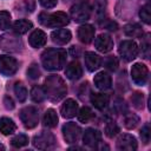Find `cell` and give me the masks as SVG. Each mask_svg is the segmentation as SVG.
<instances>
[{
  "label": "cell",
  "mask_w": 151,
  "mask_h": 151,
  "mask_svg": "<svg viewBox=\"0 0 151 151\" xmlns=\"http://www.w3.org/2000/svg\"><path fill=\"white\" fill-rule=\"evenodd\" d=\"M44 91L46 97L51 101H59L61 100L66 93H67V87L65 81L57 74H51L45 79L44 84Z\"/></svg>",
  "instance_id": "obj_1"
},
{
  "label": "cell",
  "mask_w": 151,
  "mask_h": 151,
  "mask_svg": "<svg viewBox=\"0 0 151 151\" xmlns=\"http://www.w3.org/2000/svg\"><path fill=\"white\" fill-rule=\"evenodd\" d=\"M67 53L61 48H48L41 54L42 66L48 71H59L66 63Z\"/></svg>",
  "instance_id": "obj_2"
},
{
  "label": "cell",
  "mask_w": 151,
  "mask_h": 151,
  "mask_svg": "<svg viewBox=\"0 0 151 151\" xmlns=\"http://www.w3.org/2000/svg\"><path fill=\"white\" fill-rule=\"evenodd\" d=\"M39 21L46 27L59 28L66 26L70 22V18L65 12H54L51 14L41 13L39 15Z\"/></svg>",
  "instance_id": "obj_3"
},
{
  "label": "cell",
  "mask_w": 151,
  "mask_h": 151,
  "mask_svg": "<svg viewBox=\"0 0 151 151\" xmlns=\"http://www.w3.org/2000/svg\"><path fill=\"white\" fill-rule=\"evenodd\" d=\"M24 47L21 39L15 34H2L0 37V48L6 52H20Z\"/></svg>",
  "instance_id": "obj_4"
},
{
  "label": "cell",
  "mask_w": 151,
  "mask_h": 151,
  "mask_svg": "<svg viewBox=\"0 0 151 151\" xmlns=\"http://www.w3.org/2000/svg\"><path fill=\"white\" fill-rule=\"evenodd\" d=\"M71 17L76 22H85L91 17V7L87 2H77L71 7Z\"/></svg>",
  "instance_id": "obj_5"
},
{
  "label": "cell",
  "mask_w": 151,
  "mask_h": 151,
  "mask_svg": "<svg viewBox=\"0 0 151 151\" xmlns=\"http://www.w3.org/2000/svg\"><path fill=\"white\" fill-rule=\"evenodd\" d=\"M20 119L25 127L33 129L39 123V111L34 106H26L20 111Z\"/></svg>",
  "instance_id": "obj_6"
},
{
  "label": "cell",
  "mask_w": 151,
  "mask_h": 151,
  "mask_svg": "<svg viewBox=\"0 0 151 151\" xmlns=\"http://www.w3.org/2000/svg\"><path fill=\"white\" fill-rule=\"evenodd\" d=\"M33 145L34 147L39 150H50L53 149L55 145V138L54 136L48 131H41L40 133L35 134L33 138Z\"/></svg>",
  "instance_id": "obj_7"
},
{
  "label": "cell",
  "mask_w": 151,
  "mask_h": 151,
  "mask_svg": "<svg viewBox=\"0 0 151 151\" xmlns=\"http://www.w3.org/2000/svg\"><path fill=\"white\" fill-rule=\"evenodd\" d=\"M118 52L126 61H132L138 54V46L133 40H123L119 44Z\"/></svg>",
  "instance_id": "obj_8"
},
{
  "label": "cell",
  "mask_w": 151,
  "mask_h": 151,
  "mask_svg": "<svg viewBox=\"0 0 151 151\" xmlns=\"http://www.w3.org/2000/svg\"><path fill=\"white\" fill-rule=\"evenodd\" d=\"M131 78L136 85H138V86L145 85V83L147 81V78H149L147 67L142 63L134 64L131 68Z\"/></svg>",
  "instance_id": "obj_9"
},
{
  "label": "cell",
  "mask_w": 151,
  "mask_h": 151,
  "mask_svg": "<svg viewBox=\"0 0 151 151\" xmlns=\"http://www.w3.org/2000/svg\"><path fill=\"white\" fill-rule=\"evenodd\" d=\"M80 134H81V129L76 123L70 122L63 126V136L66 143H70V144L77 143L78 139L80 138Z\"/></svg>",
  "instance_id": "obj_10"
},
{
  "label": "cell",
  "mask_w": 151,
  "mask_h": 151,
  "mask_svg": "<svg viewBox=\"0 0 151 151\" xmlns=\"http://www.w3.org/2000/svg\"><path fill=\"white\" fill-rule=\"evenodd\" d=\"M18 70V61L9 55H0V73L7 77L13 76Z\"/></svg>",
  "instance_id": "obj_11"
},
{
  "label": "cell",
  "mask_w": 151,
  "mask_h": 151,
  "mask_svg": "<svg viewBox=\"0 0 151 151\" xmlns=\"http://www.w3.org/2000/svg\"><path fill=\"white\" fill-rule=\"evenodd\" d=\"M137 140L131 134H122L117 139V149L122 151H134L137 149Z\"/></svg>",
  "instance_id": "obj_12"
},
{
  "label": "cell",
  "mask_w": 151,
  "mask_h": 151,
  "mask_svg": "<svg viewBox=\"0 0 151 151\" xmlns=\"http://www.w3.org/2000/svg\"><path fill=\"white\" fill-rule=\"evenodd\" d=\"M94 46H96V48H97L99 52H101V53H107V52H110V51L113 48V40H112V38H111L109 34L101 33V34H99V35L96 38V40H94Z\"/></svg>",
  "instance_id": "obj_13"
},
{
  "label": "cell",
  "mask_w": 151,
  "mask_h": 151,
  "mask_svg": "<svg viewBox=\"0 0 151 151\" xmlns=\"http://www.w3.org/2000/svg\"><path fill=\"white\" fill-rule=\"evenodd\" d=\"M101 140V133L100 131L96 130V129H87L84 132L83 136V143L84 145L88 146V147H96Z\"/></svg>",
  "instance_id": "obj_14"
},
{
  "label": "cell",
  "mask_w": 151,
  "mask_h": 151,
  "mask_svg": "<svg viewBox=\"0 0 151 151\" xmlns=\"http://www.w3.org/2000/svg\"><path fill=\"white\" fill-rule=\"evenodd\" d=\"M84 60H85V66L90 72L98 70L101 65V58L94 52H86L84 55Z\"/></svg>",
  "instance_id": "obj_15"
},
{
  "label": "cell",
  "mask_w": 151,
  "mask_h": 151,
  "mask_svg": "<svg viewBox=\"0 0 151 151\" xmlns=\"http://www.w3.org/2000/svg\"><path fill=\"white\" fill-rule=\"evenodd\" d=\"M51 38H52V41L57 45H66L71 40L72 34L68 29L60 28V29L53 31L52 34H51Z\"/></svg>",
  "instance_id": "obj_16"
},
{
  "label": "cell",
  "mask_w": 151,
  "mask_h": 151,
  "mask_svg": "<svg viewBox=\"0 0 151 151\" xmlns=\"http://www.w3.org/2000/svg\"><path fill=\"white\" fill-rule=\"evenodd\" d=\"M61 116L64 118H73L78 113V104L74 99H66V101L61 106Z\"/></svg>",
  "instance_id": "obj_17"
},
{
  "label": "cell",
  "mask_w": 151,
  "mask_h": 151,
  "mask_svg": "<svg viewBox=\"0 0 151 151\" xmlns=\"http://www.w3.org/2000/svg\"><path fill=\"white\" fill-rule=\"evenodd\" d=\"M78 38L81 42L88 44L94 38V27L92 25H81L78 28Z\"/></svg>",
  "instance_id": "obj_18"
},
{
  "label": "cell",
  "mask_w": 151,
  "mask_h": 151,
  "mask_svg": "<svg viewBox=\"0 0 151 151\" xmlns=\"http://www.w3.org/2000/svg\"><path fill=\"white\" fill-rule=\"evenodd\" d=\"M94 85L96 87H98L99 90H107L111 87L112 85V79H111V76L106 72H99L94 76Z\"/></svg>",
  "instance_id": "obj_19"
},
{
  "label": "cell",
  "mask_w": 151,
  "mask_h": 151,
  "mask_svg": "<svg viewBox=\"0 0 151 151\" xmlns=\"http://www.w3.org/2000/svg\"><path fill=\"white\" fill-rule=\"evenodd\" d=\"M46 40H47V37L46 34L41 31V29H35L31 33L29 38H28V41H29V45L34 48H39V47H42L45 44H46Z\"/></svg>",
  "instance_id": "obj_20"
},
{
  "label": "cell",
  "mask_w": 151,
  "mask_h": 151,
  "mask_svg": "<svg viewBox=\"0 0 151 151\" xmlns=\"http://www.w3.org/2000/svg\"><path fill=\"white\" fill-rule=\"evenodd\" d=\"M65 76L70 80H77L83 76V68L78 61H72L67 65L65 70Z\"/></svg>",
  "instance_id": "obj_21"
},
{
  "label": "cell",
  "mask_w": 151,
  "mask_h": 151,
  "mask_svg": "<svg viewBox=\"0 0 151 151\" xmlns=\"http://www.w3.org/2000/svg\"><path fill=\"white\" fill-rule=\"evenodd\" d=\"M91 103L98 110H104L109 105V96L105 93H93L91 94Z\"/></svg>",
  "instance_id": "obj_22"
},
{
  "label": "cell",
  "mask_w": 151,
  "mask_h": 151,
  "mask_svg": "<svg viewBox=\"0 0 151 151\" xmlns=\"http://www.w3.org/2000/svg\"><path fill=\"white\" fill-rule=\"evenodd\" d=\"M15 131V124L12 119L7 118V117H2L0 118V132L5 136L12 134Z\"/></svg>",
  "instance_id": "obj_23"
},
{
  "label": "cell",
  "mask_w": 151,
  "mask_h": 151,
  "mask_svg": "<svg viewBox=\"0 0 151 151\" xmlns=\"http://www.w3.org/2000/svg\"><path fill=\"white\" fill-rule=\"evenodd\" d=\"M32 22L29 20H26V19H20V20H17L14 24H13V31L17 33V34H24L26 33L28 29L32 28Z\"/></svg>",
  "instance_id": "obj_24"
},
{
  "label": "cell",
  "mask_w": 151,
  "mask_h": 151,
  "mask_svg": "<svg viewBox=\"0 0 151 151\" xmlns=\"http://www.w3.org/2000/svg\"><path fill=\"white\" fill-rule=\"evenodd\" d=\"M58 124V114L53 109H48L44 114V125L47 127H55Z\"/></svg>",
  "instance_id": "obj_25"
},
{
  "label": "cell",
  "mask_w": 151,
  "mask_h": 151,
  "mask_svg": "<svg viewBox=\"0 0 151 151\" xmlns=\"http://www.w3.org/2000/svg\"><path fill=\"white\" fill-rule=\"evenodd\" d=\"M124 33L131 38H142L143 29L138 24H129L124 27Z\"/></svg>",
  "instance_id": "obj_26"
},
{
  "label": "cell",
  "mask_w": 151,
  "mask_h": 151,
  "mask_svg": "<svg viewBox=\"0 0 151 151\" xmlns=\"http://www.w3.org/2000/svg\"><path fill=\"white\" fill-rule=\"evenodd\" d=\"M46 94H45V91H44V87L41 86H33L32 90H31V98L34 103H41L44 99H45Z\"/></svg>",
  "instance_id": "obj_27"
},
{
  "label": "cell",
  "mask_w": 151,
  "mask_h": 151,
  "mask_svg": "<svg viewBox=\"0 0 151 151\" xmlns=\"http://www.w3.org/2000/svg\"><path fill=\"white\" fill-rule=\"evenodd\" d=\"M139 123V118L138 116L133 114V113H125V118H124V125L126 129L132 130L134 129Z\"/></svg>",
  "instance_id": "obj_28"
},
{
  "label": "cell",
  "mask_w": 151,
  "mask_h": 151,
  "mask_svg": "<svg viewBox=\"0 0 151 151\" xmlns=\"http://www.w3.org/2000/svg\"><path fill=\"white\" fill-rule=\"evenodd\" d=\"M14 93H15L18 100L21 101V103H24L26 100V98H27V90L22 85V83H17L14 85Z\"/></svg>",
  "instance_id": "obj_29"
},
{
  "label": "cell",
  "mask_w": 151,
  "mask_h": 151,
  "mask_svg": "<svg viewBox=\"0 0 151 151\" xmlns=\"http://www.w3.org/2000/svg\"><path fill=\"white\" fill-rule=\"evenodd\" d=\"M92 116H93L92 110H91L90 107H87V106L81 107L80 111L78 112V119H79V122H81V123H87V122L92 118Z\"/></svg>",
  "instance_id": "obj_30"
},
{
  "label": "cell",
  "mask_w": 151,
  "mask_h": 151,
  "mask_svg": "<svg viewBox=\"0 0 151 151\" xmlns=\"http://www.w3.org/2000/svg\"><path fill=\"white\" fill-rule=\"evenodd\" d=\"M119 133V126L117 125V123L114 122H109L105 126V134L109 138H113L114 136H117Z\"/></svg>",
  "instance_id": "obj_31"
},
{
  "label": "cell",
  "mask_w": 151,
  "mask_h": 151,
  "mask_svg": "<svg viewBox=\"0 0 151 151\" xmlns=\"http://www.w3.org/2000/svg\"><path fill=\"white\" fill-rule=\"evenodd\" d=\"M139 17L140 19L145 22V24H151V9H150V5L149 4H145L140 11H139Z\"/></svg>",
  "instance_id": "obj_32"
},
{
  "label": "cell",
  "mask_w": 151,
  "mask_h": 151,
  "mask_svg": "<svg viewBox=\"0 0 151 151\" xmlns=\"http://www.w3.org/2000/svg\"><path fill=\"white\" fill-rule=\"evenodd\" d=\"M11 144L14 147H22V146L28 144V137L25 136V134H17L15 137L12 138Z\"/></svg>",
  "instance_id": "obj_33"
},
{
  "label": "cell",
  "mask_w": 151,
  "mask_h": 151,
  "mask_svg": "<svg viewBox=\"0 0 151 151\" xmlns=\"http://www.w3.org/2000/svg\"><path fill=\"white\" fill-rule=\"evenodd\" d=\"M131 103H132V105H133L136 109H138V110L143 109V106H144V96H143V93H140V92H134V93L131 96Z\"/></svg>",
  "instance_id": "obj_34"
},
{
  "label": "cell",
  "mask_w": 151,
  "mask_h": 151,
  "mask_svg": "<svg viewBox=\"0 0 151 151\" xmlns=\"http://www.w3.org/2000/svg\"><path fill=\"white\" fill-rule=\"evenodd\" d=\"M11 26V14L6 11L0 12V29H7Z\"/></svg>",
  "instance_id": "obj_35"
},
{
  "label": "cell",
  "mask_w": 151,
  "mask_h": 151,
  "mask_svg": "<svg viewBox=\"0 0 151 151\" xmlns=\"http://www.w3.org/2000/svg\"><path fill=\"white\" fill-rule=\"evenodd\" d=\"M150 137H151V130H150V126L149 124H145L143 127H142V131H140V138H142V142L144 144H147L150 142Z\"/></svg>",
  "instance_id": "obj_36"
},
{
  "label": "cell",
  "mask_w": 151,
  "mask_h": 151,
  "mask_svg": "<svg viewBox=\"0 0 151 151\" xmlns=\"http://www.w3.org/2000/svg\"><path fill=\"white\" fill-rule=\"evenodd\" d=\"M105 67L110 71H116L118 68V59L116 57H109L106 58L105 63H104Z\"/></svg>",
  "instance_id": "obj_37"
},
{
  "label": "cell",
  "mask_w": 151,
  "mask_h": 151,
  "mask_svg": "<svg viewBox=\"0 0 151 151\" xmlns=\"http://www.w3.org/2000/svg\"><path fill=\"white\" fill-rule=\"evenodd\" d=\"M27 76L31 78V79H38L39 77H40V70H39V67H38V65L37 64H32L29 67H28V70H27Z\"/></svg>",
  "instance_id": "obj_38"
},
{
  "label": "cell",
  "mask_w": 151,
  "mask_h": 151,
  "mask_svg": "<svg viewBox=\"0 0 151 151\" xmlns=\"http://www.w3.org/2000/svg\"><path fill=\"white\" fill-rule=\"evenodd\" d=\"M142 54L145 59H149V57H150V44L147 40H145L142 44Z\"/></svg>",
  "instance_id": "obj_39"
},
{
  "label": "cell",
  "mask_w": 151,
  "mask_h": 151,
  "mask_svg": "<svg viewBox=\"0 0 151 151\" xmlns=\"http://www.w3.org/2000/svg\"><path fill=\"white\" fill-rule=\"evenodd\" d=\"M39 2L45 8H53L57 5L58 0H39Z\"/></svg>",
  "instance_id": "obj_40"
},
{
  "label": "cell",
  "mask_w": 151,
  "mask_h": 151,
  "mask_svg": "<svg viewBox=\"0 0 151 151\" xmlns=\"http://www.w3.org/2000/svg\"><path fill=\"white\" fill-rule=\"evenodd\" d=\"M96 8L98 14H104L105 11V0H97L96 1Z\"/></svg>",
  "instance_id": "obj_41"
},
{
  "label": "cell",
  "mask_w": 151,
  "mask_h": 151,
  "mask_svg": "<svg viewBox=\"0 0 151 151\" xmlns=\"http://www.w3.org/2000/svg\"><path fill=\"white\" fill-rule=\"evenodd\" d=\"M24 5H25V9L27 12H33L35 8V1L34 0H25Z\"/></svg>",
  "instance_id": "obj_42"
},
{
  "label": "cell",
  "mask_w": 151,
  "mask_h": 151,
  "mask_svg": "<svg viewBox=\"0 0 151 151\" xmlns=\"http://www.w3.org/2000/svg\"><path fill=\"white\" fill-rule=\"evenodd\" d=\"M4 104H5V107H6L7 110H13V109H14V101H13V99H12L11 97H8V96L5 97Z\"/></svg>",
  "instance_id": "obj_43"
},
{
  "label": "cell",
  "mask_w": 151,
  "mask_h": 151,
  "mask_svg": "<svg viewBox=\"0 0 151 151\" xmlns=\"http://www.w3.org/2000/svg\"><path fill=\"white\" fill-rule=\"evenodd\" d=\"M116 107L118 109V111H119L120 113L126 112V105H125L124 100H122V99H118V100L116 101Z\"/></svg>",
  "instance_id": "obj_44"
},
{
  "label": "cell",
  "mask_w": 151,
  "mask_h": 151,
  "mask_svg": "<svg viewBox=\"0 0 151 151\" xmlns=\"http://www.w3.org/2000/svg\"><path fill=\"white\" fill-rule=\"evenodd\" d=\"M0 150H5V146H4V145H1V144H0Z\"/></svg>",
  "instance_id": "obj_45"
}]
</instances>
